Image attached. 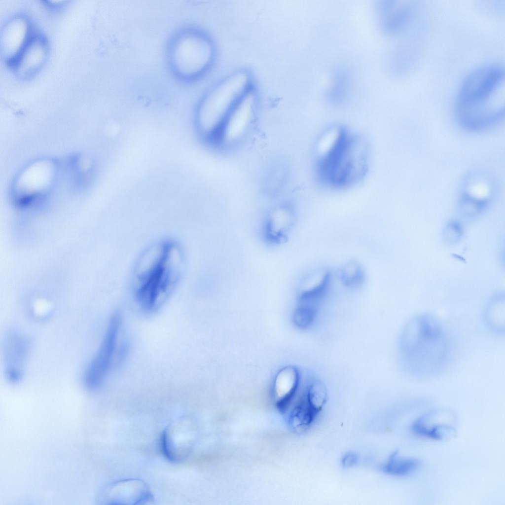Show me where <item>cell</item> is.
Returning a JSON list of instances; mask_svg holds the SVG:
<instances>
[{"instance_id": "cell-10", "label": "cell", "mask_w": 505, "mask_h": 505, "mask_svg": "<svg viewBox=\"0 0 505 505\" xmlns=\"http://www.w3.org/2000/svg\"><path fill=\"white\" fill-rule=\"evenodd\" d=\"M47 52L46 40L41 36H33L11 65L20 77L30 76L43 65Z\"/></svg>"}, {"instance_id": "cell-15", "label": "cell", "mask_w": 505, "mask_h": 505, "mask_svg": "<svg viewBox=\"0 0 505 505\" xmlns=\"http://www.w3.org/2000/svg\"><path fill=\"white\" fill-rule=\"evenodd\" d=\"M419 465V462L416 459L398 457L397 451H396L391 455L382 470L388 474L404 476L414 471Z\"/></svg>"}, {"instance_id": "cell-18", "label": "cell", "mask_w": 505, "mask_h": 505, "mask_svg": "<svg viewBox=\"0 0 505 505\" xmlns=\"http://www.w3.org/2000/svg\"><path fill=\"white\" fill-rule=\"evenodd\" d=\"M362 277L361 268L356 264H351L343 270L341 278L345 285L355 286L361 282Z\"/></svg>"}, {"instance_id": "cell-1", "label": "cell", "mask_w": 505, "mask_h": 505, "mask_svg": "<svg viewBox=\"0 0 505 505\" xmlns=\"http://www.w3.org/2000/svg\"><path fill=\"white\" fill-rule=\"evenodd\" d=\"M319 140L316 168L323 183L342 188L364 178L368 169L369 151L363 137L336 125L326 130Z\"/></svg>"}, {"instance_id": "cell-9", "label": "cell", "mask_w": 505, "mask_h": 505, "mask_svg": "<svg viewBox=\"0 0 505 505\" xmlns=\"http://www.w3.org/2000/svg\"><path fill=\"white\" fill-rule=\"evenodd\" d=\"M33 36L28 21L22 16L12 18L1 33L0 43L4 58L13 63Z\"/></svg>"}, {"instance_id": "cell-13", "label": "cell", "mask_w": 505, "mask_h": 505, "mask_svg": "<svg viewBox=\"0 0 505 505\" xmlns=\"http://www.w3.org/2000/svg\"><path fill=\"white\" fill-rule=\"evenodd\" d=\"M299 382V374L295 367L287 366L279 371L274 382V393L279 404L287 403L291 399L297 389Z\"/></svg>"}, {"instance_id": "cell-5", "label": "cell", "mask_w": 505, "mask_h": 505, "mask_svg": "<svg viewBox=\"0 0 505 505\" xmlns=\"http://www.w3.org/2000/svg\"><path fill=\"white\" fill-rule=\"evenodd\" d=\"M214 49L209 38L201 32L186 29L177 34L168 49V62L178 78L189 81L202 75L211 66Z\"/></svg>"}, {"instance_id": "cell-14", "label": "cell", "mask_w": 505, "mask_h": 505, "mask_svg": "<svg viewBox=\"0 0 505 505\" xmlns=\"http://www.w3.org/2000/svg\"><path fill=\"white\" fill-rule=\"evenodd\" d=\"M381 5L382 24L389 32H396L401 29L411 14V6L409 4L391 3Z\"/></svg>"}, {"instance_id": "cell-7", "label": "cell", "mask_w": 505, "mask_h": 505, "mask_svg": "<svg viewBox=\"0 0 505 505\" xmlns=\"http://www.w3.org/2000/svg\"><path fill=\"white\" fill-rule=\"evenodd\" d=\"M121 317L115 313L110 317L101 345L86 369L84 382L91 390L102 384L108 373L114 356L120 326Z\"/></svg>"}, {"instance_id": "cell-4", "label": "cell", "mask_w": 505, "mask_h": 505, "mask_svg": "<svg viewBox=\"0 0 505 505\" xmlns=\"http://www.w3.org/2000/svg\"><path fill=\"white\" fill-rule=\"evenodd\" d=\"M184 266L180 246L173 241H164L148 248L141 255L133 277L134 296L144 310L159 307L179 283Z\"/></svg>"}, {"instance_id": "cell-17", "label": "cell", "mask_w": 505, "mask_h": 505, "mask_svg": "<svg viewBox=\"0 0 505 505\" xmlns=\"http://www.w3.org/2000/svg\"><path fill=\"white\" fill-rule=\"evenodd\" d=\"M305 397L311 406L320 411L327 399L325 386L318 379L313 380L307 387Z\"/></svg>"}, {"instance_id": "cell-16", "label": "cell", "mask_w": 505, "mask_h": 505, "mask_svg": "<svg viewBox=\"0 0 505 505\" xmlns=\"http://www.w3.org/2000/svg\"><path fill=\"white\" fill-rule=\"evenodd\" d=\"M485 325L493 333L498 335L504 334L505 309L501 303H492L488 305L484 312Z\"/></svg>"}, {"instance_id": "cell-2", "label": "cell", "mask_w": 505, "mask_h": 505, "mask_svg": "<svg viewBox=\"0 0 505 505\" xmlns=\"http://www.w3.org/2000/svg\"><path fill=\"white\" fill-rule=\"evenodd\" d=\"M455 114L467 130L479 131L499 123L505 114V71L499 65L476 69L465 79L456 99Z\"/></svg>"}, {"instance_id": "cell-19", "label": "cell", "mask_w": 505, "mask_h": 505, "mask_svg": "<svg viewBox=\"0 0 505 505\" xmlns=\"http://www.w3.org/2000/svg\"><path fill=\"white\" fill-rule=\"evenodd\" d=\"M358 461L359 456L357 453L348 452L342 457V464L345 468H350L356 465Z\"/></svg>"}, {"instance_id": "cell-8", "label": "cell", "mask_w": 505, "mask_h": 505, "mask_svg": "<svg viewBox=\"0 0 505 505\" xmlns=\"http://www.w3.org/2000/svg\"><path fill=\"white\" fill-rule=\"evenodd\" d=\"M255 107L256 96L252 87L229 114L215 141L229 145L241 140L253 121Z\"/></svg>"}, {"instance_id": "cell-12", "label": "cell", "mask_w": 505, "mask_h": 505, "mask_svg": "<svg viewBox=\"0 0 505 505\" xmlns=\"http://www.w3.org/2000/svg\"><path fill=\"white\" fill-rule=\"evenodd\" d=\"M8 337L5 350V374L9 381L16 383L22 377L27 345L26 340L20 335L13 334Z\"/></svg>"}, {"instance_id": "cell-6", "label": "cell", "mask_w": 505, "mask_h": 505, "mask_svg": "<svg viewBox=\"0 0 505 505\" xmlns=\"http://www.w3.org/2000/svg\"><path fill=\"white\" fill-rule=\"evenodd\" d=\"M252 88L247 72L239 71L228 76L212 88L202 100L199 108L201 121L207 123L209 138L215 141L225 120Z\"/></svg>"}, {"instance_id": "cell-3", "label": "cell", "mask_w": 505, "mask_h": 505, "mask_svg": "<svg viewBox=\"0 0 505 505\" xmlns=\"http://www.w3.org/2000/svg\"><path fill=\"white\" fill-rule=\"evenodd\" d=\"M400 350L405 369L412 377L433 379L446 369L450 359V343L438 318L422 313L406 323L400 340Z\"/></svg>"}, {"instance_id": "cell-11", "label": "cell", "mask_w": 505, "mask_h": 505, "mask_svg": "<svg viewBox=\"0 0 505 505\" xmlns=\"http://www.w3.org/2000/svg\"><path fill=\"white\" fill-rule=\"evenodd\" d=\"M108 502L110 504H142L152 499L146 483L141 479H126L112 484L108 488Z\"/></svg>"}]
</instances>
